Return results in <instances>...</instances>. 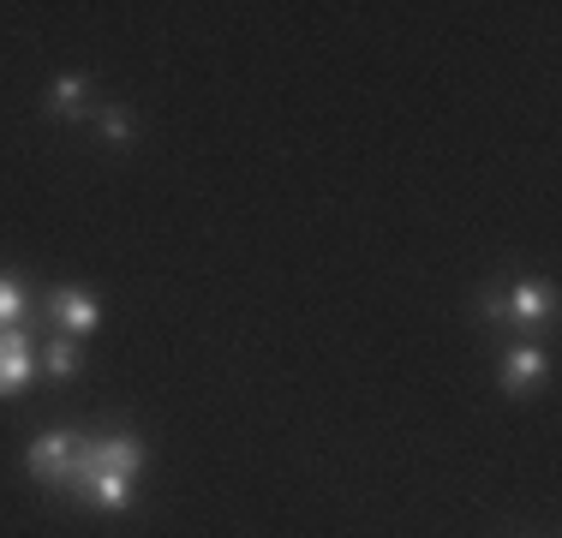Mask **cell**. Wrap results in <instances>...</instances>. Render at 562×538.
Returning a JSON list of instances; mask_svg holds the SVG:
<instances>
[{"label": "cell", "mask_w": 562, "mask_h": 538, "mask_svg": "<svg viewBox=\"0 0 562 538\" xmlns=\"http://www.w3.org/2000/svg\"><path fill=\"white\" fill-rule=\"evenodd\" d=\"M43 359H48V377H78V341L72 335H55Z\"/></svg>", "instance_id": "8"}, {"label": "cell", "mask_w": 562, "mask_h": 538, "mask_svg": "<svg viewBox=\"0 0 562 538\" xmlns=\"http://www.w3.org/2000/svg\"><path fill=\"white\" fill-rule=\"evenodd\" d=\"M72 442H78V430H43V437L24 449L31 479L48 484V491H60V484H66V467H72Z\"/></svg>", "instance_id": "1"}, {"label": "cell", "mask_w": 562, "mask_h": 538, "mask_svg": "<svg viewBox=\"0 0 562 538\" xmlns=\"http://www.w3.org/2000/svg\"><path fill=\"white\" fill-rule=\"evenodd\" d=\"M473 317L479 323H503V288H479L473 293Z\"/></svg>", "instance_id": "10"}, {"label": "cell", "mask_w": 562, "mask_h": 538, "mask_svg": "<svg viewBox=\"0 0 562 538\" xmlns=\"http://www.w3.org/2000/svg\"><path fill=\"white\" fill-rule=\"evenodd\" d=\"M544 377H551V354L544 347H508L503 354V371H497L503 395H532Z\"/></svg>", "instance_id": "4"}, {"label": "cell", "mask_w": 562, "mask_h": 538, "mask_svg": "<svg viewBox=\"0 0 562 538\" xmlns=\"http://www.w3.org/2000/svg\"><path fill=\"white\" fill-rule=\"evenodd\" d=\"M97 114H102V138H109V144H132V114H126V108H97Z\"/></svg>", "instance_id": "9"}, {"label": "cell", "mask_w": 562, "mask_h": 538, "mask_svg": "<svg viewBox=\"0 0 562 538\" xmlns=\"http://www.w3.org/2000/svg\"><path fill=\"white\" fill-rule=\"evenodd\" d=\"M24 312H31V293H24V281L0 269V329H19Z\"/></svg>", "instance_id": "7"}, {"label": "cell", "mask_w": 562, "mask_h": 538, "mask_svg": "<svg viewBox=\"0 0 562 538\" xmlns=\"http://www.w3.org/2000/svg\"><path fill=\"white\" fill-rule=\"evenodd\" d=\"M48 317H55L60 329L78 341V335H90L102 323V300L90 288H55V293H48Z\"/></svg>", "instance_id": "3"}, {"label": "cell", "mask_w": 562, "mask_h": 538, "mask_svg": "<svg viewBox=\"0 0 562 538\" xmlns=\"http://www.w3.org/2000/svg\"><path fill=\"white\" fill-rule=\"evenodd\" d=\"M551 312H557V288H551V281H508V288H503V323L532 329V323H544Z\"/></svg>", "instance_id": "2"}, {"label": "cell", "mask_w": 562, "mask_h": 538, "mask_svg": "<svg viewBox=\"0 0 562 538\" xmlns=\"http://www.w3.org/2000/svg\"><path fill=\"white\" fill-rule=\"evenodd\" d=\"M31 335L24 329H0V395H19L31 383Z\"/></svg>", "instance_id": "5"}, {"label": "cell", "mask_w": 562, "mask_h": 538, "mask_svg": "<svg viewBox=\"0 0 562 538\" xmlns=\"http://www.w3.org/2000/svg\"><path fill=\"white\" fill-rule=\"evenodd\" d=\"M90 102H97V90H90V78H78V72L55 78V85H48V97H43V108L55 120H85Z\"/></svg>", "instance_id": "6"}]
</instances>
